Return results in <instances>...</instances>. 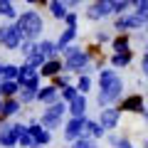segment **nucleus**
Instances as JSON below:
<instances>
[{"label":"nucleus","mask_w":148,"mask_h":148,"mask_svg":"<svg viewBox=\"0 0 148 148\" xmlns=\"http://www.w3.org/2000/svg\"><path fill=\"white\" fill-rule=\"evenodd\" d=\"M111 47H114V54H123V52H131V40H128L126 35H121V37H114V42H111Z\"/></svg>","instance_id":"nucleus-20"},{"label":"nucleus","mask_w":148,"mask_h":148,"mask_svg":"<svg viewBox=\"0 0 148 148\" xmlns=\"http://www.w3.org/2000/svg\"><path fill=\"white\" fill-rule=\"evenodd\" d=\"M62 69H64V64L59 62V59H47V62L42 64V69H40V74H42V77H57Z\"/></svg>","instance_id":"nucleus-16"},{"label":"nucleus","mask_w":148,"mask_h":148,"mask_svg":"<svg viewBox=\"0 0 148 148\" xmlns=\"http://www.w3.org/2000/svg\"><path fill=\"white\" fill-rule=\"evenodd\" d=\"M89 89H91V79L86 77V74H79V82H77V91H79V94H86Z\"/></svg>","instance_id":"nucleus-27"},{"label":"nucleus","mask_w":148,"mask_h":148,"mask_svg":"<svg viewBox=\"0 0 148 148\" xmlns=\"http://www.w3.org/2000/svg\"><path fill=\"white\" fill-rule=\"evenodd\" d=\"M37 101H40V104H54V101H57V86L47 84V86H42V89H37Z\"/></svg>","instance_id":"nucleus-14"},{"label":"nucleus","mask_w":148,"mask_h":148,"mask_svg":"<svg viewBox=\"0 0 148 148\" xmlns=\"http://www.w3.org/2000/svg\"><path fill=\"white\" fill-rule=\"evenodd\" d=\"M20 52H22V57H32V54H35V42H25V45H22V47H20Z\"/></svg>","instance_id":"nucleus-30"},{"label":"nucleus","mask_w":148,"mask_h":148,"mask_svg":"<svg viewBox=\"0 0 148 148\" xmlns=\"http://www.w3.org/2000/svg\"><path fill=\"white\" fill-rule=\"evenodd\" d=\"M0 3H12V0H0Z\"/></svg>","instance_id":"nucleus-43"},{"label":"nucleus","mask_w":148,"mask_h":148,"mask_svg":"<svg viewBox=\"0 0 148 148\" xmlns=\"http://www.w3.org/2000/svg\"><path fill=\"white\" fill-rule=\"evenodd\" d=\"M77 35H79V30H77V27H67V30L59 35V40H57V49H59V52H62V49H67V45L72 42Z\"/></svg>","instance_id":"nucleus-19"},{"label":"nucleus","mask_w":148,"mask_h":148,"mask_svg":"<svg viewBox=\"0 0 148 148\" xmlns=\"http://www.w3.org/2000/svg\"><path fill=\"white\" fill-rule=\"evenodd\" d=\"M67 5H64V3H59V0H52V3H49V15L52 17H57V20H64V17H67Z\"/></svg>","instance_id":"nucleus-21"},{"label":"nucleus","mask_w":148,"mask_h":148,"mask_svg":"<svg viewBox=\"0 0 148 148\" xmlns=\"http://www.w3.org/2000/svg\"><path fill=\"white\" fill-rule=\"evenodd\" d=\"M15 25H17V30L22 32V40H27V42H35L37 37L42 35V30H45L42 15L35 12V10H25L22 15H17Z\"/></svg>","instance_id":"nucleus-2"},{"label":"nucleus","mask_w":148,"mask_h":148,"mask_svg":"<svg viewBox=\"0 0 148 148\" xmlns=\"http://www.w3.org/2000/svg\"><path fill=\"white\" fill-rule=\"evenodd\" d=\"M84 136H86V138H94V141H96V138H104V136H106V131L99 126V121H91V119H86Z\"/></svg>","instance_id":"nucleus-17"},{"label":"nucleus","mask_w":148,"mask_h":148,"mask_svg":"<svg viewBox=\"0 0 148 148\" xmlns=\"http://www.w3.org/2000/svg\"><path fill=\"white\" fill-rule=\"evenodd\" d=\"M114 5L116 3H109V0H96V3H91L89 5V20H104V17L114 15Z\"/></svg>","instance_id":"nucleus-7"},{"label":"nucleus","mask_w":148,"mask_h":148,"mask_svg":"<svg viewBox=\"0 0 148 148\" xmlns=\"http://www.w3.org/2000/svg\"><path fill=\"white\" fill-rule=\"evenodd\" d=\"M77 96H79L77 86H72V84H69V86H64V89H62V99H64V104H67V101H74Z\"/></svg>","instance_id":"nucleus-28"},{"label":"nucleus","mask_w":148,"mask_h":148,"mask_svg":"<svg viewBox=\"0 0 148 148\" xmlns=\"http://www.w3.org/2000/svg\"><path fill=\"white\" fill-rule=\"evenodd\" d=\"M143 119H146V123H148V109H143Z\"/></svg>","instance_id":"nucleus-40"},{"label":"nucleus","mask_w":148,"mask_h":148,"mask_svg":"<svg viewBox=\"0 0 148 148\" xmlns=\"http://www.w3.org/2000/svg\"><path fill=\"white\" fill-rule=\"evenodd\" d=\"M37 99V91L35 89H20V104H30V101Z\"/></svg>","instance_id":"nucleus-29"},{"label":"nucleus","mask_w":148,"mask_h":148,"mask_svg":"<svg viewBox=\"0 0 148 148\" xmlns=\"http://www.w3.org/2000/svg\"><path fill=\"white\" fill-rule=\"evenodd\" d=\"M69 106L64 104V101H54V104H49V109L42 111V116H40V126L47 128L49 133L54 131V128H59V123H62V116H64V111H67Z\"/></svg>","instance_id":"nucleus-3"},{"label":"nucleus","mask_w":148,"mask_h":148,"mask_svg":"<svg viewBox=\"0 0 148 148\" xmlns=\"http://www.w3.org/2000/svg\"><path fill=\"white\" fill-rule=\"evenodd\" d=\"M64 52V69L67 72H74V74H82L84 72V67H89V52H84V49L79 47H67L62 49Z\"/></svg>","instance_id":"nucleus-4"},{"label":"nucleus","mask_w":148,"mask_h":148,"mask_svg":"<svg viewBox=\"0 0 148 148\" xmlns=\"http://www.w3.org/2000/svg\"><path fill=\"white\" fill-rule=\"evenodd\" d=\"M54 86H69V77H64V74H57V77H54Z\"/></svg>","instance_id":"nucleus-33"},{"label":"nucleus","mask_w":148,"mask_h":148,"mask_svg":"<svg viewBox=\"0 0 148 148\" xmlns=\"http://www.w3.org/2000/svg\"><path fill=\"white\" fill-rule=\"evenodd\" d=\"M109 40H111V37H109V32H96V42H109Z\"/></svg>","instance_id":"nucleus-36"},{"label":"nucleus","mask_w":148,"mask_h":148,"mask_svg":"<svg viewBox=\"0 0 148 148\" xmlns=\"http://www.w3.org/2000/svg\"><path fill=\"white\" fill-rule=\"evenodd\" d=\"M3 69H5V62H0V79H3Z\"/></svg>","instance_id":"nucleus-39"},{"label":"nucleus","mask_w":148,"mask_h":148,"mask_svg":"<svg viewBox=\"0 0 148 148\" xmlns=\"http://www.w3.org/2000/svg\"><path fill=\"white\" fill-rule=\"evenodd\" d=\"M17 143H20V148H37V141H35V136H32L30 131L22 133V136L17 138Z\"/></svg>","instance_id":"nucleus-24"},{"label":"nucleus","mask_w":148,"mask_h":148,"mask_svg":"<svg viewBox=\"0 0 148 148\" xmlns=\"http://www.w3.org/2000/svg\"><path fill=\"white\" fill-rule=\"evenodd\" d=\"M84 126H86V116H82V119H69L67 126H64V138H67L69 143H74L77 138L84 136Z\"/></svg>","instance_id":"nucleus-8"},{"label":"nucleus","mask_w":148,"mask_h":148,"mask_svg":"<svg viewBox=\"0 0 148 148\" xmlns=\"http://www.w3.org/2000/svg\"><path fill=\"white\" fill-rule=\"evenodd\" d=\"M27 3H30V5H37V3H42V0H27Z\"/></svg>","instance_id":"nucleus-41"},{"label":"nucleus","mask_w":148,"mask_h":148,"mask_svg":"<svg viewBox=\"0 0 148 148\" xmlns=\"http://www.w3.org/2000/svg\"><path fill=\"white\" fill-rule=\"evenodd\" d=\"M15 94H20V84H17V82H8V79L0 82V96H5V99H12Z\"/></svg>","instance_id":"nucleus-18"},{"label":"nucleus","mask_w":148,"mask_h":148,"mask_svg":"<svg viewBox=\"0 0 148 148\" xmlns=\"http://www.w3.org/2000/svg\"><path fill=\"white\" fill-rule=\"evenodd\" d=\"M133 59L131 52H123V54H111V67H128Z\"/></svg>","instance_id":"nucleus-23"},{"label":"nucleus","mask_w":148,"mask_h":148,"mask_svg":"<svg viewBox=\"0 0 148 148\" xmlns=\"http://www.w3.org/2000/svg\"><path fill=\"white\" fill-rule=\"evenodd\" d=\"M72 148H99V146H96V141H94V138L82 136V138H77V141L72 143Z\"/></svg>","instance_id":"nucleus-26"},{"label":"nucleus","mask_w":148,"mask_h":148,"mask_svg":"<svg viewBox=\"0 0 148 148\" xmlns=\"http://www.w3.org/2000/svg\"><path fill=\"white\" fill-rule=\"evenodd\" d=\"M143 148H148V138H146V141H143Z\"/></svg>","instance_id":"nucleus-42"},{"label":"nucleus","mask_w":148,"mask_h":148,"mask_svg":"<svg viewBox=\"0 0 148 148\" xmlns=\"http://www.w3.org/2000/svg\"><path fill=\"white\" fill-rule=\"evenodd\" d=\"M64 22H67V27H77V22H79V15H77V12H67Z\"/></svg>","instance_id":"nucleus-32"},{"label":"nucleus","mask_w":148,"mask_h":148,"mask_svg":"<svg viewBox=\"0 0 148 148\" xmlns=\"http://www.w3.org/2000/svg\"><path fill=\"white\" fill-rule=\"evenodd\" d=\"M141 69H143V74L148 77V45H146V52H143V57H141Z\"/></svg>","instance_id":"nucleus-34"},{"label":"nucleus","mask_w":148,"mask_h":148,"mask_svg":"<svg viewBox=\"0 0 148 148\" xmlns=\"http://www.w3.org/2000/svg\"><path fill=\"white\" fill-rule=\"evenodd\" d=\"M0 15L8 17V20H17V12L12 8V3H0Z\"/></svg>","instance_id":"nucleus-25"},{"label":"nucleus","mask_w":148,"mask_h":148,"mask_svg":"<svg viewBox=\"0 0 148 148\" xmlns=\"http://www.w3.org/2000/svg\"><path fill=\"white\" fill-rule=\"evenodd\" d=\"M121 91H123V82H121V77L114 72V67L111 69H101L99 72V94H96V104L99 106L114 104V101H119Z\"/></svg>","instance_id":"nucleus-1"},{"label":"nucleus","mask_w":148,"mask_h":148,"mask_svg":"<svg viewBox=\"0 0 148 148\" xmlns=\"http://www.w3.org/2000/svg\"><path fill=\"white\" fill-rule=\"evenodd\" d=\"M0 146L3 148H15L17 146L15 123H3V126H0Z\"/></svg>","instance_id":"nucleus-11"},{"label":"nucleus","mask_w":148,"mask_h":148,"mask_svg":"<svg viewBox=\"0 0 148 148\" xmlns=\"http://www.w3.org/2000/svg\"><path fill=\"white\" fill-rule=\"evenodd\" d=\"M35 47H37V52L45 54L47 59H54V54L59 52V49H57V42H52V40H42V42H35Z\"/></svg>","instance_id":"nucleus-15"},{"label":"nucleus","mask_w":148,"mask_h":148,"mask_svg":"<svg viewBox=\"0 0 148 148\" xmlns=\"http://www.w3.org/2000/svg\"><path fill=\"white\" fill-rule=\"evenodd\" d=\"M143 25H146V22L133 12V15H121V17L116 20V25H114V30L126 32V30H138V27H143Z\"/></svg>","instance_id":"nucleus-10"},{"label":"nucleus","mask_w":148,"mask_h":148,"mask_svg":"<svg viewBox=\"0 0 148 148\" xmlns=\"http://www.w3.org/2000/svg\"><path fill=\"white\" fill-rule=\"evenodd\" d=\"M17 111H20V101L17 99H8L3 104V111H0V116H15Z\"/></svg>","instance_id":"nucleus-22"},{"label":"nucleus","mask_w":148,"mask_h":148,"mask_svg":"<svg viewBox=\"0 0 148 148\" xmlns=\"http://www.w3.org/2000/svg\"><path fill=\"white\" fill-rule=\"evenodd\" d=\"M119 138H121V136H116V133H109V143H111V146H114V148H116Z\"/></svg>","instance_id":"nucleus-38"},{"label":"nucleus","mask_w":148,"mask_h":148,"mask_svg":"<svg viewBox=\"0 0 148 148\" xmlns=\"http://www.w3.org/2000/svg\"><path fill=\"white\" fill-rule=\"evenodd\" d=\"M17 84H20V89H35L40 86V74H37L35 67H30V64H22L20 67V74H17Z\"/></svg>","instance_id":"nucleus-6"},{"label":"nucleus","mask_w":148,"mask_h":148,"mask_svg":"<svg viewBox=\"0 0 148 148\" xmlns=\"http://www.w3.org/2000/svg\"><path fill=\"white\" fill-rule=\"evenodd\" d=\"M116 148H133V143L128 141V138H119V143H116Z\"/></svg>","instance_id":"nucleus-35"},{"label":"nucleus","mask_w":148,"mask_h":148,"mask_svg":"<svg viewBox=\"0 0 148 148\" xmlns=\"http://www.w3.org/2000/svg\"><path fill=\"white\" fill-rule=\"evenodd\" d=\"M121 111H128V114H143V96L141 94H131V96H126V99L121 101V106H119Z\"/></svg>","instance_id":"nucleus-12"},{"label":"nucleus","mask_w":148,"mask_h":148,"mask_svg":"<svg viewBox=\"0 0 148 148\" xmlns=\"http://www.w3.org/2000/svg\"><path fill=\"white\" fill-rule=\"evenodd\" d=\"M136 15L141 17L143 22H148V3H141V5H138V10H136Z\"/></svg>","instance_id":"nucleus-31"},{"label":"nucleus","mask_w":148,"mask_h":148,"mask_svg":"<svg viewBox=\"0 0 148 148\" xmlns=\"http://www.w3.org/2000/svg\"><path fill=\"white\" fill-rule=\"evenodd\" d=\"M0 45H5L8 49H17L22 45V32L17 25H0Z\"/></svg>","instance_id":"nucleus-5"},{"label":"nucleus","mask_w":148,"mask_h":148,"mask_svg":"<svg viewBox=\"0 0 148 148\" xmlns=\"http://www.w3.org/2000/svg\"><path fill=\"white\" fill-rule=\"evenodd\" d=\"M59 3H64V5H67V10H69V8H77L79 3H84V0H59Z\"/></svg>","instance_id":"nucleus-37"},{"label":"nucleus","mask_w":148,"mask_h":148,"mask_svg":"<svg viewBox=\"0 0 148 148\" xmlns=\"http://www.w3.org/2000/svg\"><path fill=\"white\" fill-rule=\"evenodd\" d=\"M119 121H121V109H101V114H99V126L104 128V131L116 128Z\"/></svg>","instance_id":"nucleus-9"},{"label":"nucleus","mask_w":148,"mask_h":148,"mask_svg":"<svg viewBox=\"0 0 148 148\" xmlns=\"http://www.w3.org/2000/svg\"><path fill=\"white\" fill-rule=\"evenodd\" d=\"M69 114H72V119H82L86 114V96L79 94L74 101H69Z\"/></svg>","instance_id":"nucleus-13"}]
</instances>
